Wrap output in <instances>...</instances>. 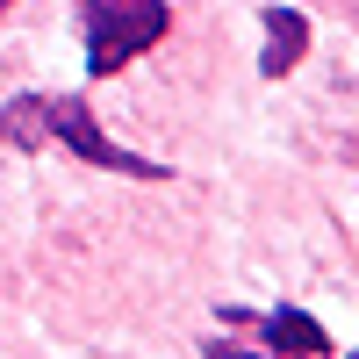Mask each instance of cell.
<instances>
[{
    "mask_svg": "<svg viewBox=\"0 0 359 359\" xmlns=\"http://www.w3.org/2000/svg\"><path fill=\"white\" fill-rule=\"evenodd\" d=\"M0 137H8L15 151H36L43 137H57V144H72L86 165L130 172V180H158V172H165V165H144L137 151H123V144H108L101 123H94V108L72 101V94H65V101H50V94H22V101H8V108H0Z\"/></svg>",
    "mask_w": 359,
    "mask_h": 359,
    "instance_id": "obj_1",
    "label": "cell"
},
{
    "mask_svg": "<svg viewBox=\"0 0 359 359\" xmlns=\"http://www.w3.org/2000/svg\"><path fill=\"white\" fill-rule=\"evenodd\" d=\"M79 22H86V72L108 79L137 50H151L172 15H165V0H79Z\"/></svg>",
    "mask_w": 359,
    "mask_h": 359,
    "instance_id": "obj_2",
    "label": "cell"
},
{
    "mask_svg": "<svg viewBox=\"0 0 359 359\" xmlns=\"http://www.w3.org/2000/svg\"><path fill=\"white\" fill-rule=\"evenodd\" d=\"M302 50H309V22L294 8H266V57H259V72L280 79L287 65H302Z\"/></svg>",
    "mask_w": 359,
    "mask_h": 359,
    "instance_id": "obj_3",
    "label": "cell"
},
{
    "mask_svg": "<svg viewBox=\"0 0 359 359\" xmlns=\"http://www.w3.org/2000/svg\"><path fill=\"white\" fill-rule=\"evenodd\" d=\"M266 331H273V345L280 352H302V359H323V323H309V316H294V309H280V316H266Z\"/></svg>",
    "mask_w": 359,
    "mask_h": 359,
    "instance_id": "obj_4",
    "label": "cell"
},
{
    "mask_svg": "<svg viewBox=\"0 0 359 359\" xmlns=\"http://www.w3.org/2000/svg\"><path fill=\"white\" fill-rule=\"evenodd\" d=\"M216 359H252V352H230V345H216Z\"/></svg>",
    "mask_w": 359,
    "mask_h": 359,
    "instance_id": "obj_5",
    "label": "cell"
},
{
    "mask_svg": "<svg viewBox=\"0 0 359 359\" xmlns=\"http://www.w3.org/2000/svg\"><path fill=\"white\" fill-rule=\"evenodd\" d=\"M352 359H359V352H352Z\"/></svg>",
    "mask_w": 359,
    "mask_h": 359,
    "instance_id": "obj_6",
    "label": "cell"
}]
</instances>
